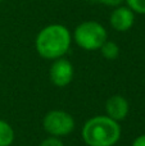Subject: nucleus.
Returning a JSON list of instances; mask_svg holds the SVG:
<instances>
[{
    "label": "nucleus",
    "mask_w": 145,
    "mask_h": 146,
    "mask_svg": "<svg viewBox=\"0 0 145 146\" xmlns=\"http://www.w3.org/2000/svg\"><path fill=\"white\" fill-rule=\"evenodd\" d=\"M130 110L128 101L122 95H113L105 101V113L109 118L114 119L120 123L121 121L126 119Z\"/></svg>",
    "instance_id": "0eeeda50"
},
{
    "label": "nucleus",
    "mask_w": 145,
    "mask_h": 146,
    "mask_svg": "<svg viewBox=\"0 0 145 146\" xmlns=\"http://www.w3.org/2000/svg\"><path fill=\"white\" fill-rule=\"evenodd\" d=\"M0 71H1V67H0Z\"/></svg>",
    "instance_id": "4468645a"
},
{
    "label": "nucleus",
    "mask_w": 145,
    "mask_h": 146,
    "mask_svg": "<svg viewBox=\"0 0 145 146\" xmlns=\"http://www.w3.org/2000/svg\"><path fill=\"white\" fill-rule=\"evenodd\" d=\"M72 44V33L64 25L51 23L43 27L35 38L37 54L46 60L63 58Z\"/></svg>",
    "instance_id": "f257e3e1"
},
{
    "label": "nucleus",
    "mask_w": 145,
    "mask_h": 146,
    "mask_svg": "<svg viewBox=\"0 0 145 146\" xmlns=\"http://www.w3.org/2000/svg\"><path fill=\"white\" fill-rule=\"evenodd\" d=\"M125 3L135 14H145V0H125Z\"/></svg>",
    "instance_id": "9d476101"
},
{
    "label": "nucleus",
    "mask_w": 145,
    "mask_h": 146,
    "mask_svg": "<svg viewBox=\"0 0 145 146\" xmlns=\"http://www.w3.org/2000/svg\"><path fill=\"white\" fill-rule=\"evenodd\" d=\"M108 40L107 28L100 22L94 19L84 21L74 27L72 41L86 51H96Z\"/></svg>",
    "instance_id": "7ed1b4c3"
},
{
    "label": "nucleus",
    "mask_w": 145,
    "mask_h": 146,
    "mask_svg": "<svg viewBox=\"0 0 145 146\" xmlns=\"http://www.w3.org/2000/svg\"><path fill=\"white\" fill-rule=\"evenodd\" d=\"M74 76L73 64L63 58H59L53 60L49 69V78H50L51 83L57 87H66L72 82Z\"/></svg>",
    "instance_id": "39448f33"
},
{
    "label": "nucleus",
    "mask_w": 145,
    "mask_h": 146,
    "mask_svg": "<svg viewBox=\"0 0 145 146\" xmlns=\"http://www.w3.org/2000/svg\"><path fill=\"white\" fill-rule=\"evenodd\" d=\"M99 51L105 59H108V60H114V59H117L118 55H120V46H118L114 41L107 40L102 45V48L99 49Z\"/></svg>",
    "instance_id": "1a4fd4ad"
},
{
    "label": "nucleus",
    "mask_w": 145,
    "mask_h": 146,
    "mask_svg": "<svg viewBox=\"0 0 145 146\" xmlns=\"http://www.w3.org/2000/svg\"><path fill=\"white\" fill-rule=\"evenodd\" d=\"M14 129L8 122L0 119V146H10L14 141Z\"/></svg>",
    "instance_id": "6e6552de"
},
{
    "label": "nucleus",
    "mask_w": 145,
    "mask_h": 146,
    "mask_svg": "<svg viewBox=\"0 0 145 146\" xmlns=\"http://www.w3.org/2000/svg\"><path fill=\"white\" fill-rule=\"evenodd\" d=\"M40 146H64L63 142L61 141V139L59 137H48V139H45L43 142L40 144Z\"/></svg>",
    "instance_id": "9b49d317"
},
{
    "label": "nucleus",
    "mask_w": 145,
    "mask_h": 146,
    "mask_svg": "<svg viewBox=\"0 0 145 146\" xmlns=\"http://www.w3.org/2000/svg\"><path fill=\"white\" fill-rule=\"evenodd\" d=\"M131 146H145V133L136 137V139L132 141V145Z\"/></svg>",
    "instance_id": "ddd939ff"
},
{
    "label": "nucleus",
    "mask_w": 145,
    "mask_h": 146,
    "mask_svg": "<svg viewBox=\"0 0 145 146\" xmlns=\"http://www.w3.org/2000/svg\"><path fill=\"white\" fill-rule=\"evenodd\" d=\"M74 119L68 111L50 110L45 114L43 119V127L50 136L63 137L69 135L74 129Z\"/></svg>",
    "instance_id": "20e7f679"
},
{
    "label": "nucleus",
    "mask_w": 145,
    "mask_h": 146,
    "mask_svg": "<svg viewBox=\"0 0 145 146\" xmlns=\"http://www.w3.org/2000/svg\"><path fill=\"white\" fill-rule=\"evenodd\" d=\"M95 1L100 3L103 5H107V7H110V8H116L118 5H122L125 3V0H95Z\"/></svg>",
    "instance_id": "f8f14e48"
},
{
    "label": "nucleus",
    "mask_w": 145,
    "mask_h": 146,
    "mask_svg": "<svg viewBox=\"0 0 145 146\" xmlns=\"http://www.w3.org/2000/svg\"><path fill=\"white\" fill-rule=\"evenodd\" d=\"M81 135L87 146H114L121 139V126L108 115H96L84 124Z\"/></svg>",
    "instance_id": "f03ea898"
},
{
    "label": "nucleus",
    "mask_w": 145,
    "mask_h": 146,
    "mask_svg": "<svg viewBox=\"0 0 145 146\" xmlns=\"http://www.w3.org/2000/svg\"><path fill=\"white\" fill-rule=\"evenodd\" d=\"M1 1H3V0H0V3H1Z\"/></svg>",
    "instance_id": "2eb2a0df"
},
{
    "label": "nucleus",
    "mask_w": 145,
    "mask_h": 146,
    "mask_svg": "<svg viewBox=\"0 0 145 146\" xmlns=\"http://www.w3.org/2000/svg\"><path fill=\"white\" fill-rule=\"evenodd\" d=\"M136 14L127 5H118L113 8L109 14V26L117 32H127L135 25Z\"/></svg>",
    "instance_id": "423d86ee"
}]
</instances>
